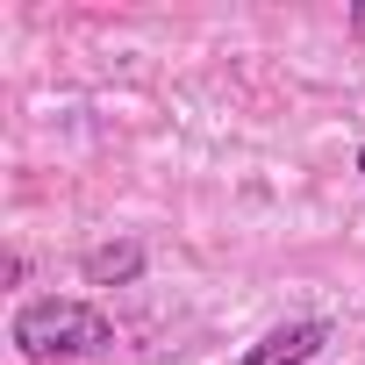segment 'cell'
Instances as JSON below:
<instances>
[{
    "label": "cell",
    "instance_id": "6da1fadb",
    "mask_svg": "<svg viewBox=\"0 0 365 365\" xmlns=\"http://www.w3.org/2000/svg\"><path fill=\"white\" fill-rule=\"evenodd\" d=\"M15 344H22V358H36V365L86 358V351L108 344V315L86 308V301H29V308L15 315Z\"/></svg>",
    "mask_w": 365,
    "mask_h": 365
},
{
    "label": "cell",
    "instance_id": "7a4b0ae2",
    "mask_svg": "<svg viewBox=\"0 0 365 365\" xmlns=\"http://www.w3.org/2000/svg\"><path fill=\"white\" fill-rule=\"evenodd\" d=\"M322 344H329V322H287V329H272L244 365H308Z\"/></svg>",
    "mask_w": 365,
    "mask_h": 365
},
{
    "label": "cell",
    "instance_id": "3957f363",
    "mask_svg": "<svg viewBox=\"0 0 365 365\" xmlns=\"http://www.w3.org/2000/svg\"><path fill=\"white\" fill-rule=\"evenodd\" d=\"M86 272H93V279H122V272H136V251H93Z\"/></svg>",
    "mask_w": 365,
    "mask_h": 365
},
{
    "label": "cell",
    "instance_id": "277c9868",
    "mask_svg": "<svg viewBox=\"0 0 365 365\" xmlns=\"http://www.w3.org/2000/svg\"><path fill=\"white\" fill-rule=\"evenodd\" d=\"M358 36H365V8H358Z\"/></svg>",
    "mask_w": 365,
    "mask_h": 365
},
{
    "label": "cell",
    "instance_id": "5b68a950",
    "mask_svg": "<svg viewBox=\"0 0 365 365\" xmlns=\"http://www.w3.org/2000/svg\"><path fill=\"white\" fill-rule=\"evenodd\" d=\"M358 165H365V158H358Z\"/></svg>",
    "mask_w": 365,
    "mask_h": 365
}]
</instances>
